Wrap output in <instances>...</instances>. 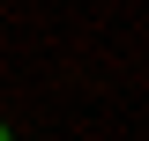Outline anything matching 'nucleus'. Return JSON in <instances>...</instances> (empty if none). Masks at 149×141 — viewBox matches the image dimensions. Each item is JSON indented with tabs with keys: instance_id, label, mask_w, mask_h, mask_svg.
Returning a JSON list of instances; mask_svg holds the SVG:
<instances>
[{
	"instance_id": "obj_1",
	"label": "nucleus",
	"mask_w": 149,
	"mask_h": 141,
	"mask_svg": "<svg viewBox=\"0 0 149 141\" xmlns=\"http://www.w3.org/2000/svg\"><path fill=\"white\" fill-rule=\"evenodd\" d=\"M0 141H8V126H0Z\"/></svg>"
}]
</instances>
